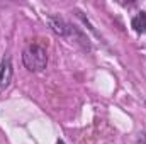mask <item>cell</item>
Returning a JSON list of instances; mask_svg holds the SVG:
<instances>
[{
  "mask_svg": "<svg viewBox=\"0 0 146 144\" xmlns=\"http://www.w3.org/2000/svg\"><path fill=\"white\" fill-rule=\"evenodd\" d=\"M22 61L26 65L27 70L31 71H41L46 68L48 65V54H46V49L41 46V44H29L24 53H22Z\"/></svg>",
  "mask_w": 146,
  "mask_h": 144,
  "instance_id": "obj_1",
  "label": "cell"
},
{
  "mask_svg": "<svg viewBox=\"0 0 146 144\" xmlns=\"http://www.w3.org/2000/svg\"><path fill=\"white\" fill-rule=\"evenodd\" d=\"M12 59L10 56H5L2 61H0V88H7L10 80H12Z\"/></svg>",
  "mask_w": 146,
  "mask_h": 144,
  "instance_id": "obj_2",
  "label": "cell"
},
{
  "mask_svg": "<svg viewBox=\"0 0 146 144\" xmlns=\"http://www.w3.org/2000/svg\"><path fill=\"white\" fill-rule=\"evenodd\" d=\"M49 26H51L53 31H54L56 34H60V36H68L73 31L72 26L66 24V22H65L61 17H58V15H51V17H49Z\"/></svg>",
  "mask_w": 146,
  "mask_h": 144,
  "instance_id": "obj_3",
  "label": "cell"
},
{
  "mask_svg": "<svg viewBox=\"0 0 146 144\" xmlns=\"http://www.w3.org/2000/svg\"><path fill=\"white\" fill-rule=\"evenodd\" d=\"M133 27H134V31H136V32L145 34V32H146V12L138 14V15L133 19Z\"/></svg>",
  "mask_w": 146,
  "mask_h": 144,
  "instance_id": "obj_4",
  "label": "cell"
},
{
  "mask_svg": "<svg viewBox=\"0 0 146 144\" xmlns=\"http://www.w3.org/2000/svg\"><path fill=\"white\" fill-rule=\"evenodd\" d=\"M56 144H65V143H63V141H58V143H56Z\"/></svg>",
  "mask_w": 146,
  "mask_h": 144,
  "instance_id": "obj_5",
  "label": "cell"
}]
</instances>
